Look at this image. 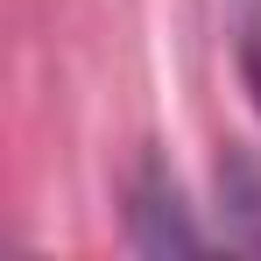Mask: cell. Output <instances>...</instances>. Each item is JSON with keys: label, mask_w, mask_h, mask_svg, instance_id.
I'll list each match as a JSON object with an SVG mask.
<instances>
[{"label": "cell", "mask_w": 261, "mask_h": 261, "mask_svg": "<svg viewBox=\"0 0 261 261\" xmlns=\"http://www.w3.org/2000/svg\"><path fill=\"white\" fill-rule=\"evenodd\" d=\"M134 247H148V254H191L198 247V233L184 226V212H176V184H163V176H148L141 184V205H134Z\"/></svg>", "instance_id": "cell-1"}, {"label": "cell", "mask_w": 261, "mask_h": 261, "mask_svg": "<svg viewBox=\"0 0 261 261\" xmlns=\"http://www.w3.org/2000/svg\"><path fill=\"white\" fill-rule=\"evenodd\" d=\"M219 198H226V219H233V240L261 254V163L219 170Z\"/></svg>", "instance_id": "cell-2"}]
</instances>
